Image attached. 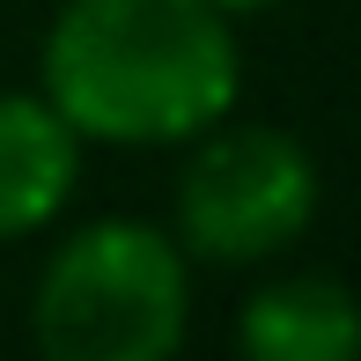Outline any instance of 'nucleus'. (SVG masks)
<instances>
[{"label":"nucleus","instance_id":"f257e3e1","mask_svg":"<svg viewBox=\"0 0 361 361\" xmlns=\"http://www.w3.org/2000/svg\"><path fill=\"white\" fill-rule=\"evenodd\" d=\"M37 96L96 147H185L243 104V37L207 0H59Z\"/></svg>","mask_w":361,"mask_h":361},{"label":"nucleus","instance_id":"f03ea898","mask_svg":"<svg viewBox=\"0 0 361 361\" xmlns=\"http://www.w3.org/2000/svg\"><path fill=\"white\" fill-rule=\"evenodd\" d=\"M192 332V258L162 221L96 214L52 243L30 295L37 361H177Z\"/></svg>","mask_w":361,"mask_h":361},{"label":"nucleus","instance_id":"7ed1b4c3","mask_svg":"<svg viewBox=\"0 0 361 361\" xmlns=\"http://www.w3.org/2000/svg\"><path fill=\"white\" fill-rule=\"evenodd\" d=\"M317 207L324 177L302 133L228 111L221 126L185 140V170L170 185V236L200 266H266L310 236Z\"/></svg>","mask_w":361,"mask_h":361},{"label":"nucleus","instance_id":"20e7f679","mask_svg":"<svg viewBox=\"0 0 361 361\" xmlns=\"http://www.w3.org/2000/svg\"><path fill=\"white\" fill-rule=\"evenodd\" d=\"M81 140L37 89H0V243L52 228L81 192Z\"/></svg>","mask_w":361,"mask_h":361},{"label":"nucleus","instance_id":"39448f33","mask_svg":"<svg viewBox=\"0 0 361 361\" xmlns=\"http://www.w3.org/2000/svg\"><path fill=\"white\" fill-rule=\"evenodd\" d=\"M243 361H361V310L339 273H273L236 310Z\"/></svg>","mask_w":361,"mask_h":361},{"label":"nucleus","instance_id":"423d86ee","mask_svg":"<svg viewBox=\"0 0 361 361\" xmlns=\"http://www.w3.org/2000/svg\"><path fill=\"white\" fill-rule=\"evenodd\" d=\"M207 8H214V15H228V23H251V15H273V8H288V0H207Z\"/></svg>","mask_w":361,"mask_h":361}]
</instances>
